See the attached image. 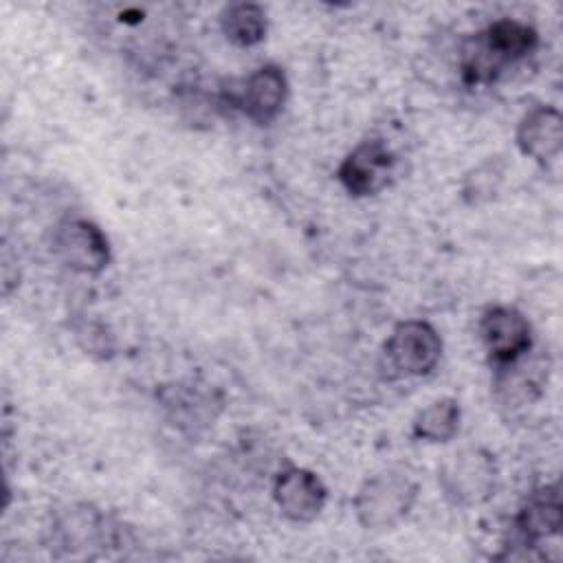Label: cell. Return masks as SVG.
<instances>
[{
    "label": "cell",
    "instance_id": "obj_1",
    "mask_svg": "<svg viewBox=\"0 0 563 563\" xmlns=\"http://www.w3.org/2000/svg\"><path fill=\"white\" fill-rule=\"evenodd\" d=\"M539 48V33L532 24L499 18L486 29L468 35L457 51V70L468 86L493 84L499 75Z\"/></svg>",
    "mask_w": 563,
    "mask_h": 563
},
{
    "label": "cell",
    "instance_id": "obj_2",
    "mask_svg": "<svg viewBox=\"0 0 563 563\" xmlns=\"http://www.w3.org/2000/svg\"><path fill=\"white\" fill-rule=\"evenodd\" d=\"M420 486L407 473L387 468L367 477L352 501L354 517L363 530L383 532L396 528L413 510Z\"/></svg>",
    "mask_w": 563,
    "mask_h": 563
},
{
    "label": "cell",
    "instance_id": "obj_3",
    "mask_svg": "<svg viewBox=\"0 0 563 563\" xmlns=\"http://www.w3.org/2000/svg\"><path fill=\"white\" fill-rule=\"evenodd\" d=\"M499 482L495 455L484 446H464L438 468V484L446 501L460 508L482 506L493 499Z\"/></svg>",
    "mask_w": 563,
    "mask_h": 563
},
{
    "label": "cell",
    "instance_id": "obj_4",
    "mask_svg": "<svg viewBox=\"0 0 563 563\" xmlns=\"http://www.w3.org/2000/svg\"><path fill=\"white\" fill-rule=\"evenodd\" d=\"M288 77L277 64H262L251 75L229 81L218 92L222 108L242 112L255 125H271L288 101Z\"/></svg>",
    "mask_w": 563,
    "mask_h": 563
},
{
    "label": "cell",
    "instance_id": "obj_5",
    "mask_svg": "<svg viewBox=\"0 0 563 563\" xmlns=\"http://www.w3.org/2000/svg\"><path fill=\"white\" fill-rule=\"evenodd\" d=\"M442 358L440 332L422 319L394 325L383 345V365L389 378H420L435 369Z\"/></svg>",
    "mask_w": 563,
    "mask_h": 563
},
{
    "label": "cell",
    "instance_id": "obj_6",
    "mask_svg": "<svg viewBox=\"0 0 563 563\" xmlns=\"http://www.w3.org/2000/svg\"><path fill=\"white\" fill-rule=\"evenodd\" d=\"M156 400L169 424L191 438L211 429L224 407L222 394L200 380L165 383L156 389Z\"/></svg>",
    "mask_w": 563,
    "mask_h": 563
},
{
    "label": "cell",
    "instance_id": "obj_7",
    "mask_svg": "<svg viewBox=\"0 0 563 563\" xmlns=\"http://www.w3.org/2000/svg\"><path fill=\"white\" fill-rule=\"evenodd\" d=\"M51 246L55 257L79 275H101L112 262L108 235L88 218L75 216L57 222Z\"/></svg>",
    "mask_w": 563,
    "mask_h": 563
},
{
    "label": "cell",
    "instance_id": "obj_8",
    "mask_svg": "<svg viewBox=\"0 0 563 563\" xmlns=\"http://www.w3.org/2000/svg\"><path fill=\"white\" fill-rule=\"evenodd\" d=\"M394 172L396 154L391 147L383 139H363L336 167V180L352 198H369L391 183Z\"/></svg>",
    "mask_w": 563,
    "mask_h": 563
},
{
    "label": "cell",
    "instance_id": "obj_9",
    "mask_svg": "<svg viewBox=\"0 0 563 563\" xmlns=\"http://www.w3.org/2000/svg\"><path fill=\"white\" fill-rule=\"evenodd\" d=\"M479 339L493 367H506L532 350V325L515 306H488L479 317Z\"/></svg>",
    "mask_w": 563,
    "mask_h": 563
},
{
    "label": "cell",
    "instance_id": "obj_10",
    "mask_svg": "<svg viewBox=\"0 0 563 563\" xmlns=\"http://www.w3.org/2000/svg\"><path fill=\"white\" fill-rule=\"evenodd\" d=\"M510 532L506 534V545L539 548L550 539H556L563 528V504L556 484L541 486L532 490L517 515L510 519Z\"/></svg>",
    "mask_w": 563,
    "mask_h": 563
},
{
    "label": "cell",
    "instance_id": "obj_11",
    "mask_svg": "<svg viewBox=\"0 0 563 563\" xmlns=\"http://www.w3.org/2000/svg\"><path fill=\"white\" fill-rule=\"evenodd\" d=\"M273 499L288 521L310 523L323 512L328 488L314 471L303 466H286L275 477Z\"/></svg>",
    "mask_w": 563,
    "mask_h": 563
},
{
    "label": "cell",
    "instance_id": "obj_12",
    "mask_svg": "<svg viewBox=\"0 0 563 563\" xmlns=\"http://www.w3.org/2000/svg\"><path fill=\"white\" fill-rule=\"evenodd\" d=\"M515 143L519 152L539 165L556 161L563 150V117L552 106H532L517 123Z\"/></svg>",
    "mask_w": 563,
    "mask_h": 563
},
{
    "label": "cell",
    "instance_id": "obj_13",
    "mask_svg": "<svg viewBox=\"0 0 563 563\" xmlns=\"http://www.w3.org/2000/svg\"><path fill=\"white\" fill-rule=\"evenodd\" d=\"M51 530L55 545L73 554L106 539V517L90 504H73L55 517Z\"/></svg>",
    "mask_w": 563,
    "mask_h": 563
},
{
    "label": "cell",
    "instance_id": "obj_14",
    "mask_svg": "<svg viewBox=\"0 0 563 563\" xmlns=\"http://www.w3.org/2000/svg\"><path fill=\"white\" fill-rule=\"evenodd\" d=\"M220 29L227 42L240 48H251L264 42L268 33V18L264 7L253 2H235L222 9Z\"/></svg>",
    "mask_w": 563,
    "mask_h": 563
},
{
    "label": "cell",
    "instance_id": "obj_15",
    "mask_svg": "<svg viewBox=\"0 0 563 563\" xmlns=\"http://www.w3.org/2000/svg\"><path fill=\"white\" fill-rule=\"evenodd\" d=\"M462 420V407L455 398L444 396L420 409L411 422V435L422 442L440 444L457 435Z\"/></svg>",
    "mask_w": 563,
    "mask_h": 563
},
{
    "label": "cell",
    "instance_id": "obj_16",
    "mask_svg": "<svg viewBox=\"0 0 563 563\" xmlns=\"http://www.w3.org/2000/svg\"><path fill=\"white\" fill-rule=\"evenodd\" d=\"M506 163L499 161V156H490L477 167H473L464 180H462V198L466 205H482L497 196L501 180H504Z\"/></svg>",
    "mask_w": 563,
    "mask_h": 563
},
{
    "label": "cell",
    "instance_id": "obj_17",
    "mask_svg": "<svg viewBox=\"0 0 563 563\" xmlns=\"http://www.w3.org/2000/svg\"><path fill=\"white\" fill-rule=\"evenodd\" d=\"M75 339H77V345L92 358H110L114 356V336L112 332L108 330V325L99 319H84L75 325Z\"/></svg>",
    "mask_w": 563,
    "mask_h": 563
}]
</instances>
